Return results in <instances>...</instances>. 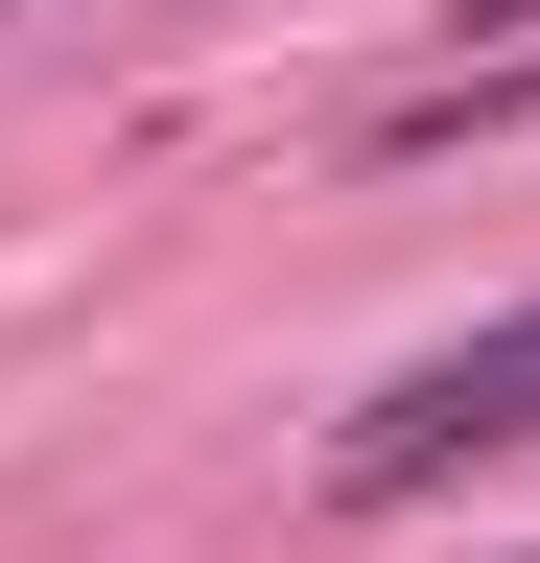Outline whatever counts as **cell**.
Listing matches in <instances>:
<instances>
[{
  "label": "cell",
  "mask_w": 540,
  "mask_h": 563,
  "mask_svg": "<svg viewBox=\"0 0 540 563\" xmlns=\"http://www.w3.org/2000/svg\"><path fill=\"white\" fill-rule=\"evenodd\" d=\"M517 422H540V306H494L470 352H423V376L329 446V493H423V470H470V446H517Z\"/></svg>",
  "instance_id": "cell-1"
},
{
  "label": "cell",
  "mask_w": 540,
  "mask_h": 563,
  "mask_svg": "<svg viewBox=\"0 0 540 563\" xmlns=\"http://www.w3.org/2000/svg\"><path fill=\"white\" fill-rule=\"evenodd\" d=\"M470 24H494V47H540V0H470Z\"/></svg>",
  "instance_id": "cell-2"
}]
</instances>
